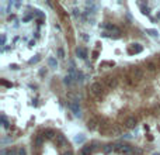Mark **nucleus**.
<instances>
[{
  "instance_id": "obj_1",
  "label": "nucleus",
  "mask_w": 160,
  "mask_h": 155,
  "mask_svg": "<svg viewBox=\"0 0 160 155\" xmlns=\"http://www.w3.org/2000/svg\"><path fill=\"white\" fill-rule=\"evenodd\" d=\"M69 109L72 110V113H73L76 117H80V116H82V109H80L79 102H72V103H69Z\"/></svg>"
},
{
  "instance_id": "obj_2",
  "label": "nucleus",
  "mask_w": 160,
  "mask_h": 155,
  "mask_svg": "<svg viewBox=\"0 0 160 155\" xmlns=\"http://www.w3.org/2000/svg\"><path fill=\"white\" fill-rule=\"evenodd\" d=\"M101 90H103L101 82H94V83L90 85V92H91L93 95H101Z\"/></svg>"
},
{
  "instance_id": "obj_3",
  "label": "nucleus",
  "mask_w": 160,
  "mask_h": 155,
  "mask_svg": "<svg viewBox=\"0 0 160 155\" xmlns=\"http://www.w3.org/2000/svg\"><path fill=\"white\" fill-rule=\"evenodd\" d=\"M55 142H56V145H58V147H63V145H68V147H69L66 137H65V135H62V134H58V135H56V138H55Z\"/></svg>"
},
{
  "instance_id": "obj_4",
  "label": "nucleus",
  "mask_w": 160,
  "mask_h": 155,
  "mask_svg": "<svg viewBox=\"0 0 160 155\" xmlns=\"http://www.w3.org/2000/svg\"><path fill=\"white\" fill-rule=\"evenodd\" d=\"M132 75H134V78L135 79H142L143 78V71H142V68H138V66H135V68H132Z\"/></svg>"
},
{
  "instance_id": "obj_5",
  "label": "nucleus",
  "mask_w": 160,
  "mask_h": 155,
  "mask_svg": "<svg viewBox=\"0 0 160 155\" xmlns=\"http://www.w3.org/2000/svg\"><path fill=\"white\" fill-rule=\"evenodd\" d=\"M91 152H93L91 144H86V145H83L82 150H80V155H90Z\"/></svg>"
},
{
  "instance_id": "obj_6",
  "label": "nucleus",
  "mask_w": 160,
  "mask_h": 155,
  "mask_svg": "<svg viewBox=\"0 0 160 155\" xmlns=\"http://www.w3.org/2000/svg\"><path fill=\"white\" fill-rule=\"evenodd\" d=\"M136 123H138L136 117H128L126 121H125V126H126L128 128H134V127L136 126Z\"/></svg>"
},
{
  "instance_id": "obj_7",
  "label": "nucleus",
  "mask_w": 160,
  "mask_h": 155,
  "mask_svg": "<svg viewBox=\"0 0 160 155\" xmlns=\"http://www.w3.org/2000/svg\"><path fill=\"white\" fill-rule=\"evenodd\" d=\"M129 52H135V54H139L142 52V45L141 44H131V48H129Z\"/></svg>"
},
{
  "instance_id": "obj_8",
  "label": "nucleus",
  "mask_w": 160,
  "mask_h": 155,
  "mask_svg": "<svg viewBox=\"0 0 160 155\" xmlns=\"http://www.w3.org/2000/svg\"><path fill=\"white\" fill-rule=\"evenodd\" d=\"M44 137H45V138H48V140H54V138H56V134H55L54 130L48 128V130H45Z\"/></svg>"
},
{
  "instance_id": "obj_9",
  "label": "nucleus",
  "mask_w": 160,
  "mask_h": 155,
  "mask_svg": "<svg viewBox=\"0 0 160 155\" xmlns=\"http://www.w3.org/2000/svg\"><path fill=\"white\" fill-rule=\"evenodd\" d=\"M131 151H132V145H129V144H122L119 152L124 154V155H126V154H131Z\"/></svg>"
},
{
  "instance_id": "obj_10",
  "label": "nucleus",
  "mask_w": 160,
  "mask_h": 155,
  "mask_svg": "<svg viewBox=\"0 0 160 155\" xmlns=\"http://www.w3.org/2000/svg\"><path fill=\"white\" fill-rule=\"evenodd\" d=\"M112 151H114V145H112V144H105V145L103 147V152L105 154V155L111 154Z\"/></svg>"
},
{
  "instance_id": "obj_11",
  "label": "nucleus",
  "mask_w": 160,
  "mask_h": 155,
  "mask_svg": "<svg viewBox=\"0 0 160 155\" xmlns=\"http://www.w3.org/2000/svg\"><path fill=\"white\" fill-rule=\"evenodd\" d=\"M156 68H157V65H156V62H153V61H149L148 64H146V69L149 72H155Z\"/></svg>"
},
{
  "instance_id": "obj_12",
  "label": "nucleus",
  "mask_w": 160,
  "mask_h": 155,
  "mask_svg": "<svg viewBox=\"0 0 160 155\" xmlns=\"http://www.w3.org/2000/svg\"><path fill=\"white\" fill-rule=\"evenodd\" d=\"M76 54H77L80 58H83V59L87 58V51H86L84 48H77V49H76Z\"/></svg>"
},
{
  "instance_id": "obj_13",
  "label": "nucleus",
  "mask_w": 160,
  "mask_h": 155,
  "mask_svg": "<svg viewBox=\"0 0 160 155\" xmlns=\"http://www.w3.org/2000/svg\"><path fill=\"white\" fill-rule=\"evenodd\" d=\"M96 126H97V120L96 119H91V120H89V121H87V128L89 130H94Z\"/></svg>"
},
{
  "instance_id": "obj_14",
  "label": "nucleus",
  "mask_w": 160,
  "mask_h": 155,
  "mask_svg": "<svg viewBox=\"0 0 160 155\" xmlns=\"http://www.w3.org/2000/svg\"><path fill=\"white\" fill-rule=\"evenodd\" d=\"M7 155H18V150L14 148V147L9 148V150H7Z\"/></svg>"
},
{
  "instance_id": "obj_15",
  "label": "nucleus",
  "mask_w": 160,
  "mask_h": 155,
  "mask_svg": "<svg viewBox=\"0 0 160 155\" xmlns=\"http://www.w3.org/2000/svg\"><path fill=\"white\" fill-rule=\"evenodd\" d=\"M63 83H65V85H68V86H70V85H72V75H68V76H65Z\"/></svg>"
},
{
  "instance_id": "obj_16",
  "label": "nucleus",
  "mask_w": 160,
  "mask_h": 155,
  "mask_svg": "<svg viewBox=\"0 0 160 155\" xmlns=\"http://www.w3.org/2000/svg\"><path fill=\"white\" fill-rule=\"evenodd\" d=\"M48 64H49L52 68H56L58 66V62H56V59H54V58H49V59H48Z\"/></svg>"
},
{
  "instance_id": "obj_17",
  "label": "nucleus",
  "mask_w": 160,
  "mask_h": 155,
  "mask_svg": "<svg viewBox=\"0 0 160 155\" xmlns=\"http://www.w3.org/2000/svg\"><path fill=\"white\" fill-rule=\"evenodd\" d=\"M42 145V135H38L35 138V147H41Z\"/></svg>"
},
{
  "instance_id": "obj_18",
  "label": "nucleus",
  "mask_w": 160,
  "mask_h": 155,
  "mask_svg": "<svg viewBox=\"0 0 160 155\" xmlns=\"http://www.w3.org/2000/svg\"><path fill=\"white\" fill-rule=\"evenodd\" d=\"M2 123H3V127L4 128H9V121H7V119H6V116H2Z\"/></svg>"
},
{
  "instance_id": "obj_19",
  "label": "nucleus",
  "mask_w": 160,
  "mask_h": 155,
  "mask_svg": "<svg viewBox=\"0 0 160 155\" xmlns=\"http://www.w3.org/2000/svg\"><path fill=\"white\" fill-rule=\"evenodd\" d=\"M146 33H148L149 35H152V37H157V34H159L156 30H146Z\"/></svg>"
},
{
  "instance_id": "obj_20",
  "label": "nucleus",
  "mask_w": 160,
  "mask_h": 155,
  "mask_svg": "<svg viewBox=\"0 0 160 155\" xmlns=\"http://www.w3.org/2000/svg\"><path fill=\"white\" fill-rule=\"evenodd\" d=\"M58 57H59V58H65V51H63V48H58Z\"/></svg>"
},
{
  "instance_id": "obj_21",
  "label": "nucleus",
  "mask_w": 160,
  "mask_h": 155,
  "mask_svg": "<svg viewBox=\"0 0 160 155\" xmlns=\"http://www.w3.org/2000/svg\"><path fill=\"white\" fill-rule=\"evenodd\" d=\"M39 59H41V58H39V57H38V55H37L35 58H32V59H30V62H28V64H30V65H32V64H37V62L39 61Z\"/></svg>"
},
{
  "instance_id": "obj_22",
  "label": "nucleus",
  "mask_w": 160,
  "mask_h": 155,
  "mask_svg": "<svg viewBox=\"0 0 160 155\" xmlns=\"http://www.w3.org/2000/svg\"><path fill=\"white\" fill-rule=\"evenodd\" d=\"M18 155H27V151H25V148H24V147L18 148Z\"/></svg>"
},
{
  "instance_id": "obj_23",
  "label": "nucleus",
  "mask_w": 160,
  "mask_h": 155,
  "mask_svg": "<svg viewBox=\"0 0 160 155\" xmlns=\"http://www.w3.org/2000/svg\"><path fill=\"white\" fill-rule=\"evenodd\" d=\"M2 85L3 86H7V88H11V86H13V83H10V82H7V80H2Z\"/></svg>"
},
{
  "instance_id": "obj_24",
  "label": "nucleus",
  "mask_w": 160,
  "mask_h": 155,
  "mask_svg": "<svg viewBox=\"0 0 160 155\" xmlns=\"http://www.w3.org/2000/svg\"><path fill=\"white\" fill-rule=\"evenodd\" d=\"M91 147H93V150L98 148V142H97V141H93V142H91Z\"/></svg>"
},
{
  "instance_id": "obj_25",
  "label": "nucleus",
  "mask_w": 160,
  "mask_h": 155,
  "mask_svg": "<svg viewBox=\"0 0 160 155\" xmlns=\"http://www.w3.org/2000/svg\"><path fill=\"white\" fill-rule=\"evenodd\" d=\"M62 155H73V151H72V150H68V151H65Z\"/></svg>"
},
{
  "instance_id": "obj_26",
  "label": "nucleus",
  "mask_w": 160,
  "mask_h": 155,
  "mask_svg": "<svg viewBox=\"0 0 160 155\" xmlns=\"http://www.w3.org/2000/svg\"><path fill=\"white\" fill-rule=\"evenodd\" d=\"M75 141H76V142H82V141H83V135H80V137H76V138H75Z\"/></svg>"
},
{
  "instance_id": "obj_27",
  "label": "nucleus",
  "mask_w": 160,
  "mask_h": 155,
  "mask_svg": "<svg viewBox=\"0 0 160 155\" xmlns=\"http://www.w3.org/2000/svg\"><path fill=\"white\" fill-rule=\"evenodd\" d=\"M6 42V35H2V45H4Z\"/></svg>"
},
{
  "instance_id": "obj_28",
  "label": "nucleus",
  "mask_w": 160,
  "mask_h": 155,
  "mask_svg": "<svg viewBox=\"0 0 160 155\" xmlns=\"http://www.w3.org/2000/svg\"><path fill=\"white\" fill-rule=\"evenodd\" d=\"M45 73H46V71H44V69H41V71H39V75H41V76H44Z\"/></svg>"
},
{
  "instance_id": "obj_29",
  "label": "nucleus",
  "mask_w": 160,
  "mask_h": 155,
  "mask_svg": "<svg viewBox=\"0 0 160 155\" xmlns=\"http://www.w3.org/2000/svg\"><path fill=\"white\" fill-rule=\"evenodd\" d=\"M10 68H11V69H18V66H17V65H14V64H13Z\"/></svg>"
},
{
  "instance_id": "obj_30",
  "label": "nucleus",
  "mask_w": 160,
  "mask_h": 155,
  "mask_svg": "<svg viewBox=\"0 0 160 155\" xmlns=\"http://www.w3.org/2000/svg\"><path fill=\"white\" fill-rule=\"evenodd\" d=\"M126 155H136V154H132V152H131V154H126Z\"/></svg>"
},
{
  "instance_id": "obj_31",
  "label": "nucleus",
  "mask_w": 160,
  "mask_h": 155,
  "mask_svg": "<svg viewBox=\"0 0 160 155\" xmlns=\"http://www.w3.org/2000/svg\"><path fill=\"white\" fill-rule=\"evenodd\" d=\"M157 18H160V13H159V14H157Z\"/></svg>"
},
{
  "instance_id": "obj_32",
  "label": "nucleus",
  "mask_w": 160,
  "mask_h": 155,
  "mask_svg": "<svg viewBox=\"0 0 160 155\" xmlns=\"http://www.w3.org/2000/svg\"><path fill=\"white\" fill-rule=\"evenodd\" d=\"M159 61H160V59H159Z\"/></svg>"
}]
</instances>
